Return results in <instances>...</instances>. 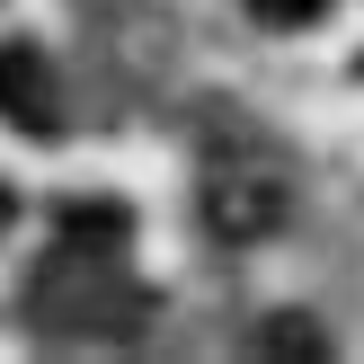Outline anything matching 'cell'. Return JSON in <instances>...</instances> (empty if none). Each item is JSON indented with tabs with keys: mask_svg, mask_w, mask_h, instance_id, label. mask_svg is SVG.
<instances>
[{
	"mask_svg": "<svg viewBox=\"0 0 364 364\" xmlns=\"http://www.w3.org/2000/svg\"><path fill=\"white\" fill-rule=\"evenodd\" d=\"M320 9H329V0H249V18H258V27H311Z\"/></svg>",
	"mask_w": 364,
	"mask_h": 364,
	"instance_id": "3957f363",
	"label": "cell"
},
{
	"mask_svg": "<svg viewBox=\"0 0 364 364\" xmlns=\"http://www.w3.org/2000/svg\"><path fill=\"white\" fill-rule=\"evenodd\" d=\"M0 116L18 124V134L45 142L53 124H63V89H53V63L18 36V45H0Z\"/></svg>",
	"mask_w": 364,
	"mask_h": 364,
	"instance_id": "7a4b0ae2",
	"label": "cell"
},
{
	"mask_svg": "<svg viewBox=\"0 0 364 364\" xmlns=\"http://www.w3.org/2000/svg\"><path fill=\"white\" fill-rule=\"evenodd\" d=\"M284 213H294L284 160L267 151L249 124H223V134L205 142V223L223 231V240H267Z\"/></svg>",
	"mask_w": 364,
	"mask_h": 364,
	"instance_id": "6da1fadb",
	"label": "cell"
}]
</instances>
